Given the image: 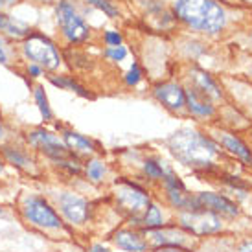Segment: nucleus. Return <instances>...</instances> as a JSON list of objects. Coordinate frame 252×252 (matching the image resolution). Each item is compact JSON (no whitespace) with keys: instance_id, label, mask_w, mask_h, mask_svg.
Masks as SVG:
<instances>
[{"instance_id":"nucleus-1","label":"nucleus","mask_w":252,"mask_h":252,"mask_svg":"<svg viewBox=\"0 0 252 252\" xmlns=\"http://www.w3.org/2000/svg\"><path fill=\"white\" fill-rule=\"evenodd\" d=\"M164 144L181 166L197 175L217 177L223 171H228L232 162L210 134L191 127H182L171 133Z\"/></svg>"},{"instance_id":"nucleus-2","label":"nucleus","mask_w":252,"mask_h":252,"mask_svg":"<svg viewBox=\"0 0 252 252\" xmlns=\"http://www.w3.org/2000/svg\"><path fill=\"white\" fill-rule=\"evenodd\" d=\"M13 214L28 230L35 232L48 241L72 243L77 239L42 189L26 188L15 193Z\"/></svg>"},{"instance_id":"nucleus-3","label":"nucleus","mask_w":252,"mask_h":252,"mask_svg":"<svg viewBox=\"0 0 252 252\" xmlns=\"http://www.w3.org/2000/svg\"><path fill=\"white\" fill-rule=\"evenodd\" d=\"M42 191L50 197L59 216L63 217L66 226L76 234V238L91 236L98 219L101 201H94L89 195H85L83 191L72 188L70 184H63L57 181L44 184Z\"/></svg>"},{"instance_id":"nucleus-4","label":"nucleus","mask_w":252,"mask_h":252,"mask_svg":"<svg viewBox=\"0 0 252 252\" xmlns=\"http://www.w3.org/2000/svg\"><path fill=\"white\" fill-rule=\"evenodd\" d=\"M107 189V201L124 223L142 216L155 199L153 189L134 177H114Z\"/></svg>"},{"instance_id":"nucleus-5","label":"nucleus","mask_w":252,"mask_h":252,"mask_svg":"<svg viewBox=\"0 0 252 252\" xmlns=\"http://www.w3.org/2000/svg\"><path fill=\"white\" fill-rule=\"evenodd\" d=\"M173 17L193 32L219 35L226 28V11L217 0H175Z\"/></svg>"},{"instance_id":"nucleus-6","label":"nucleus","mask_w":252,"mask_h":252,"mask_svg":"<svg viewBox=\"0 0 252 252\" xmlns=\"http://www.w3.org/2000/svg\"><path fill=\"white\" fill-rule=\"evenodd\" d=\"M21 56L26 63L41 66L46 74H56L64 64V56L56 42L39 32H32L21 41Z\"/></svg>"},{"instance_id":"nucleus-7","label":"nucleus","mask_w":252,"mask_h":252,"mask_svg":"<svg viewBox=\"0 0 252 252\" xmlns=\"http://www.w3.org/2000/svg\"><path fill=\"white\" fill-rule=\"evenodd\" d=\"M173 221L177 224H181L184 230L189 232L199 241L223 236V234L230 232V221H226L214 212L204 210V208L177 212V214H173Z\"/></svg>"},{"instance_id":"nucleus-8","label":"nucleus","mask_w":252,"mask_h":252,"mask_svg":"<svg viewBox=\"0 0 252 252\" xmlns=\"http://www.w3.org/2000/svg\"><path fill=\"white\" fill-rule=\"evenodd\" d=\"M0 157L4 158L7 168L19 175L33 181H39L46 175V171L39 162V157L22 140H7L0 144Z\"/></svg>"},{"instance_id":"nucleus-9","label":"nucleus","mask_w":252,"mask_h":252,"mask_svg":"<svg viewBox=\"0 0 252 252\" xmlns=\"http://www.w3.org/2000/svg\"><path fill=\"white\" fill-rule=\"evenodd\" d=\"M21 140L24 142L39 158L46 160L48 164L50 162L59 160V158H64L66 155H70L68 149H66V146H64L63 138H61V134L44 126L26 129V131L21 134Z\"/></svg>"},{"instance_id":"nucleus-10","label":"nucleus","mask_w":252,"mask_h":252,"mask_svg":"<svg viewBox=\"0 0 252 252\" xmlns=\"http://www.w3.org/2000/svg\"><path fill=\"white\" fill-rule=\"evenodd\" d=\"M56 19L59 32L68 46L83 44L91 39V26L85 22V19L77 13L76 7L72 6L68 0H59L56 7Z\"/></svg>"},{"instance_id":"nucleus-11","label":"nucleus","mask_w":252,"mask_h":252,"mask_svg":"<svg viewBox=\"0 0 252 252\" xmlns=\"http://www.w3.org/2000/svg\"><path fill=\"white\" fill-rule=\"evenodd\" d=\"M208 134L217 142V146L223 149L230 160H238L241 166L252 168V147L239 136L238 131H232L224 126H214L208 129Z\"/></svg>"},{"instance_id":"nucleus-12","label":"nucleus","mask_w":252,"mask_h":252,"mask_svg":"<svg viewBox=\"0 0 252 252\" xmlns=\"http://www.w3.org/2000/svg\"><path fill=\"white\" fill-rule=\"evenodd\" d=\"M146 239L151 247H182V249H189V251H197L199 247V239L193 238L189 232H186L181 224L175 221L164 224L160 228H153V230L144 232Z\"/></svg>"},{"instance_id":"nucleus-13","label":"nucleus","mask_w":252,"mask_h":252,"mask_svg":"<svg viewBox=\"0 0 252 252\" xmlns=\"http://www.w3.org/2000/svg\"><path fill=\"white\" fill-rule=\"evenodd\" d=\"M151 96L171 114H186V89L179 79H160L151 85Z\"/></svg>"},{"instance_id":"nucleus-14","label":"nucleus","mask_w":252,"mask_h":252,"mask_svg":"<svg viewBox=\"0 0 252 252\" xmlns=\"http://www.w3.org/2000/svg\"><path fill=\"white\" fill-rule=\"evenodd\" d=\"M182 83L188 85V87H193L195 91L203 92L204 96H208L217 105H221L224 99H226V92L221 87V83L212 76L210 72L204 70L203 66H199V64H188L186 66L184 81Z\"/></svg>"},{"instance_id":"nucleus-15","label":"nucleus","mask_w":252,"mask_h":252,"mask_svg":"<svg viewBox=\"0 0 252 252\" xmlns=\"http://www.w3.org/2000/svg\"><path fill=\"white\" fill-rule=\"evenodd\" d=\"M195 199L199 206L208 212H214L226 221H236L243 217V210L239 203L223 191H195Z\"/></svg>"},{"instance_id":"nucleus-16","label":"nucleus","mask_w":252,"mask_h":252,"mask_svg":"<svg viewBox=\"0 0 252 252\" xmlns=\"http://www.w3.org/2000/svg\"><path fill=\"white\" fill-rule=\"evenodd\" d=\"M107 241L112 245V249H118L122 252H147L149 243L146 239V234L140 228H134L131 224L122 223L114 230L107 234Z\"/></svg>"},{"instance_id":"nucleus-17","label":"nucleus","mask_w":252,"mask_h":252,"mask_svg":"<svg viewBox=\"0 0 252 252\" xmlns=\"http://www.w3.org/2000/svg\"><path fill=\"white\" fill-rule=\"evenodd\" d=\"M59 134H61L68 153L77 157V158H81V160H87L91 157L103 153L101 146L94 138L79 133V131H76V129H72L68 126H59Z\"/></svg>"},{"instance_id":"nucleus-18","label":"nucleus","mask_w":252,"mask_h":252,"mask_svg":"<svg viewBox=\"0 0 252 252\" xmlns=\"http://www.w3.org/2000/svg\"><path fill=\"white\" fill-rule=\"evenodd\" d=\"M140 171H138V181L147 184L149 188L157 191V188L162 182L166 181L171 173H175V169L171 168V164L157 157V155H146L144 158H140Z\"/></svg>"},{"instance_id":"nucleus-19","label":"nucleus","mask_w":252,"mask_h":252,"mask_svg":"<svg viewBox=\"0 0 252 252\" xmlns=\"http://www.w3.org/2000/svg\"><path fill=\"white\" fill-rule=\"evenodd\" d=\"M171 221H173V212L164 204L162 199L155 195V199L149 203L144 214L133 219V221H127L126 224H131L134 228H140L142 232H147L153 230V228H160V226L171 223Z\"/></svg>"},{"instance_id":"nucleus-20","label":"nucleus","mask_w":252,"mask_h":252,"mask_svg":"<svg viewBox=\"0 0 252 252\" xmlns=\"http://www.w3.org/2000/svg\"><path fill=\"white\" fill-rule=\"evenodd\" d=\"M186 89V114L201 122H212L219 118V105L214 103L203 92L195 91L193 87L184 85Z\"/></svg>"},{"instance_id":"nucleus-21","label":"nucleus","mask_w":252,"mask_h":252,"mask_svg":"<svg viewBox=\"0 0 252 252\" xmlns=\"http://www.w3.org/2000/svg\"><path fill=\"white\" fill-rule=\"evenodd\" d=\"M112 179L114 177H112L111 164L101 155H96V157H91V158L83 160V181L89 186H94V188H109Z\"/></svg>"},{"instance_id":"nucleus-22","label":"nucleus","mask_w":252,"mask_h":252,"mask_svg":"<svg viewBox=\"0 0 252 252\" xmlns=\"http://www.w3.org/2000/svg\"><path fill=\"white\" fill-rule=\"evenodd\" d=\"M48 166L56 173L57 182L70 184L72 181H83V160L74 157V155H66L64 158L50 162Z\"/></svg>"},{"instance_id":"nucleus-23","label":"nucleus","mask_w":252,"mask_h":252,"mask_svg":"<svg viewBox=\"0 0 252 252\" xmlns=\"http://www.w3.org/2000/svg\"><path fill=\"white\" fill-rule=\"evenodd\" d=\"M48 79V83H52L54 87L57 89H61V91H68V92H74L76 96L79 98H85V99H92L94 98V94H92L87 87H85L76 76H72V74H64V72H56V74H48L46 76Z\"/></svg>"},{"instance_id":"nucleus-24","label":"nucleus","mask_w":252,"mask_h":252,"mask_svg":"<svg viewBox=\"0 0 252 252\" xmlns=\"http://www.w3.org/2000/svg\"><path fill=\"white\" fill-rule=\"evenodd\" d=\"M32 32H33V30L30 28L28 24H24V22L17 21L11 15L0 11V35L4 37V39L9 37V39L22 41V39H26Z\"/></svg>"},{"instance_id":"nucleus-25","label":"nucleus","mask_w":252,"mask_h":252,"mask_svg":"<svg viewBox=\"0 0 252 252\" xmlns=\"http://www.w3.org/2000/svg\"><path fill=\"white\" fill-rule=\"evenodd\" d=\"M32 96H33V103L37 105V111L41 114V118L44 124H52L56 116H54V111H52V107H50V99H48V94L44 91V85L37 83L32 87Z\"/></svg>"},{"instance_id":"nucleus-26","label":"nucleus","mask_w":252,"mask_h":252,"mask_svg":"<svg viewBox=\"0 0 252 252\" xmlns=\"http://www.w3.org/2000/svg\"><path fill=\"white\" fill-rule=\"evenodd\" d=\"M122 79H124V83H126V87H129V89H134V87H138V85L144 81V70H142L140 63H136L134 61L129 68H127V72L122 76Z\"/></svg>"},{"instance_id":"nucleus-27","label":"nucleus","mask_w":252,"mask_h":252,"mask_svg":"<svg viewBox=\"0 0 252 252\" xmlns=\"http://www.w3.org/2000/svg\"><path fill=\"white\" fill-rule=\"evenodd\" d=\"M87 4H91V6H94L96 9L103 11V13H105L107 17H111V19L120 17L118 6H116L112 0H87Z\"/></svg>"},{"instance_id":"nucleus-28","label":"nucleus","mask_w":252,"mask_h":252,"mask_svg":"<svg viewBox=\"0 0 252 252\" xmlns=\"http://www.w3.org/2000/svg\"><path fill=\"white\" fill-rule=\"evenodd\" d=\"M127 56H129V50L122 44V46H114V48H109L105 46L103 50V57H105L107 61H111V63H122V61H126Z\"/></svg>"},{"instance_id":"nucleus-29","label":"nucleus","mask_w":252,"mask_h":252,"mask_svg":"<svg viewBox=\"0 0 252 252\" xmlns=\"http://www.w3.org/2000/svg\"><path fill=\"white\" fill-rule=\"evenodd\" d=\"M83 252H114L112 245L107 239H87L83 245Z\"/></svg>"},{"instance_id":"nucleus-30","label":"nucleus","mask_w":252,"mask_h":252,"mask_svg":"<svg viewBox=\"0 0 252 252\" xmlns=\"http://www.w3.org/2000/svg\"><path fill=\"white\" fill-rule=\"evenodd\" d=\"M103 42L109 48H114V46H122L124 44V35L120 33L118 30H107L103 33Z\"/></svg>"},{"instance_id":"nucleus-31","label":"nucleus","mask_w":252,"mask_h":252,"mask_svg":"<svg viewBox=\"0 0 252 252\" xmlns=\"http://www.w3.org/2000/svg\"><path fill=\"white\" fill-rule=\"evenodd\" d=\"M11 50L7 46L6 39L0 35V64H6V66H11Z\"/></svg>"},{"instance_id":"nucleus-32","label":"nucleus","mask_w":252,"mask_h":252,"mask_svg":"<svg viewBox=\"0 0 252 252\" xmlns=\"http://www.w3.org/2000/svg\"><path fill=\"white\" fill-rule=\"evenodd\" d=\"M44 74H46V72L42 70L41 66H37V64H33V63H26V66H24V76L28 77V79H41Z\"/></svg>"},{"instance_id":"nucleus-33","label":"nucleus","mask_w":252,"mask_h":252,"mask_svg":"<svg viewBox=\"0 0 252 252\" xmlns=\"http://www.w3.org/2000/svg\"><path fill=\"white\" fill-rule=\"evenodd\" d=\"M234 252H252V238H243L234 241Z\"/></svg>"},{"instance_id":"nucleus-34","label":"nucleus","mask_w":252,"mask_h":252,"mask_svg":"<svg viewBox=\"0 0 252 252\" xmlns=\"http://www.w3.org/2000/svg\"><path fill=\"white\" fill-rule=\"evenodd\" d=\"M9 173H11V169L7 168L4 158L0 157V186H2V188H4L7 184V181H9Z\"/></svg>"},{"instance_id":"nucleus-35","label":"nucleus","mask_w":252,"mask_h":252,"mask_svg":"<svg viewBox=\"0 0 252 252\" xmlns=\"http://www.w3.org/2000/svg\"><path fill=\"white\" fill-rule=\"evenodd\" d=\"M147 252H195V251L182 249V247H151Z\"/></svg>"},{"instance_id":"nucleus-36","label":"nucleus","mask_w":252,"mask_h":252,"mask_svg":"<svg viewBox=\"0 0 252 252\" xmlns=\"http://www.w3.org/2000/svg\"><path fill=\"white\" fill-rule=\"evenodd\" d=\"M7 140H11L9 138V131H7V124H6V120L0 116V144H4V142Z\"/></svg>"},{"instance_id":"nucleus-37","label":"nucleus","mask_w":252,"mask_h":252,"mask_svg":"<svg viewBox=\"0 0 252 252\" xmlns=\"http://www.w3.org/2000/svg\"><path fill=\"white\" fill-rule=\"evenodd\" d=\"M13 4H17V0H0V11H4L7 7H11Z\"/></svg>"},{"instance_id":"nucleus-38","label":"nucleus","mask_w":252,"mask_h":252,"mask_svg":"<svg viewBox=\"0 0 252 252\" xmlns=\"http://www.w3.org/2000/svg\"><path fill=\"white\" fill-rule=\"evenodd\" d=\"M6 216H7V208L2 203H0V217H6Z\"/></svg>"},{"instance_id":"nucleus-39","label":"nucleus","mask_w":252,"mask_h":252,"mask_svg":"<svg viewBox=\"0 0 252 252\" xmlns=\"http://www.w3.org/2000/svg\"><path fill=\"white\" fill-rule=\"evenodd\" d=\"M251 214H252V197H251Z\"/></svg>"},{"instance_id":"nucleus-40","label":"nucleus","mask_w":252,"mask_h":252,"mask_svg":"<svg viewBox=\"0 0 252 252\" xmlns=\"http://www.w3.org/2000/svg\"><path fill=\"white\" fill-rule=\"evenodd\" d=\"M251 44H252V39H251Z\"/></svg>"},{"instance_id":"nucleus-41","label":"nucleus","mask_w":252,"mask_h":252,"mask_svg":"<svg viewBox=\"0 0 252 252\" xmlns=\"http://www.w3.org/2000/svg\"><path fill=\"white\" fill-rule=\"evenodd\" d=\"M0 189H2V186H0Z\"/></svg>"}]
</instances>
